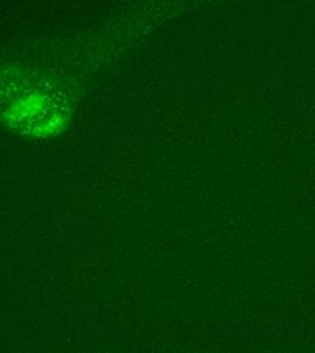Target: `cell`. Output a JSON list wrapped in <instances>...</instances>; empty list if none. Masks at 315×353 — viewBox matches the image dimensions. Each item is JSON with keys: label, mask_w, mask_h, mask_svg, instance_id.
<instances>
[{"label": "cell", "mask_w": 315, "mask_h": 353, "mask_svg": "<svg viewBox=\"0 0 315 353\" xmlns=\"http://www.w3.org/2000/svg\"><path fill=\"white\" fill-rule=\"evenodd\" d=\"M7 98H0L6 117L28 133H52L65 121L68 108L64 94L43 82H33L17 75L6 83Z\"/></svg>", "instance_id": "6da1fadb"}]
</instances>
